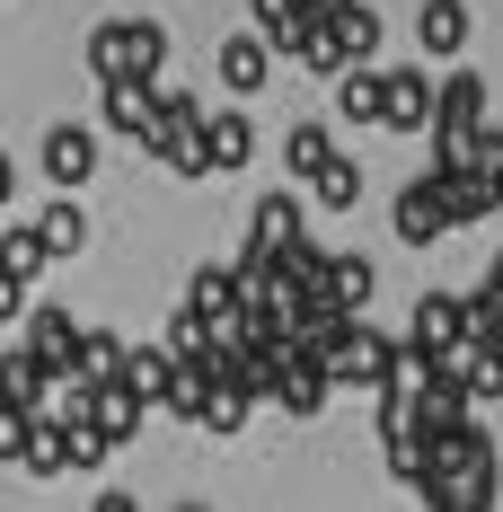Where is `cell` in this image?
Segmentation results:
<instances>
[{"label":"cell","mask_w":503,"mask_h":512,"mask_svg":"<svg viewBox=\"0 0 503 512\" xmlns=\"http://www.w3.org/2000/svg\"><path fill=\"white\" fill-rule=\"evenodd\" d=\"M159 62H168V27L159 18H106L89 36V71L98 80H159Z\"/></svg>","instance_id":"cell-1"},{"label":"cell","mask_w":503,"mask_h":512,"mask_svg":"<svg viewBox=\"0 0 503 512\" xmlns=\"http://www.w3.org/2000/svg\"><path fill=\"white\" fill-rule=\"evenodd\" d=\"M380 124L389 133H433V71H415V62L380 71Z\"/></svg>","instance_id":"cell-2"},{"label":"cell","mask_w":503,"mask_h":512,"mask_svg":"<svg viewBox=\"0 0 503 512\" xmlns=\"http://www.w3.org/2000/svg\"><path fill=\"white\" fill-rule=\"evenodd\" d=\"M18 345H27V354L45 362L53 380H71V354H80V318H71V309H27V318H18Z\"/></svg>","instance_id":"cell-3"},{"label":"cell","mask_w":503,"mask_h":512,"mask_svg":"<svg viewBox=\"0 0 503 512\" xmlns=\"http://www.w3.org/2000/svg\"><path fill=\"white\" fill-rule=\"evenodd\" d=\"M398 345H415V354H459L468 345V301L459 292H424L415 301V327H406Z\"/></svg>","instance_id":"cell-4"},{"label":"cell","mask_w":503,"mask_h":512,"mask_svg":"<svg viewBox=\"0 0 503 512\" xmlns=\"http://www.w3.org/2000/svg\"><path fill=\"white\" fill-rule=\"evenodd\" d=\"M98 89H106V133L151 142V124H159V80H98Z\"/></svg>","instance_id":"cell-5"},{"label":"cell","mask_w":503,"mask_h":512,"mask_svg":"<svg viewBox=\"0 0 503 512\" xmlns=\"http://www.w3.org/2000/svg\"><path fill=\"white\" fill-rule=\"evenodd\" d=\"M442 230H451L442 177H415V186H398V239H406V248H433Z\"/></svg>","instance_id":"cell-6"},{"label":"cell","mask_w":503,"mask_h":512,"mask_svg":"<svg viewBox=\"0 0 503 512\" xmlns=\"http://www.w3.org/2000/svg\"><path fill=\"white\" fill-rule=\"evenodd\" d=\"M415 495L433 512H495V468H433Z\"/></svg>","instance_id":"cell-7"},{"label":"cell","mask_w":503,"mask_h":512,"mask_svg":"<svg viewBox=\"0 0 503 512\" xmlns=\"http://www.w3.org/2000/svg\"><path fill=\"white\" fill-rule=\"evenodd\" d=\"M45 177L53 186H89L98 177V133L89 124H53L45 133Z\"/></svg>","instance_id":"cell-8"},{"label":"cell","mask_w":503,"mask_h":512,"mask_svg":"<svg viewBox=\"0 0 503 512\" xmlns=\"http://www.w3.org/2000/svg\"><path fill=\"white\" fill-rule=\"evenodd\" d=\"M415 45L433 53V62H459L468 53V0H424L415 9Z\"/></svg>","instance_id":"cell-9"},{"label":"cell","mask_w":503,"mask_h":512,"mask_svg":"<svg viewBox=\"0 0 503 512\" xmlns=\"http://www.w3.org/2000/svg\"><path fill=\"white\" fill-rule=\"evenodd\" d=\"M265 80H274V45H265V36H230V45H221V89H230V98H256Z\"/></svg>","instance_id":"cell-10"},{"label":"cell","mask_w":503,"mask_h":512,"mask_svg":"<svg viewBox=\"0 0 503 512\" xmlns=\"http://www.w3.org/2000/svg\"><path fill=\"white\" fill-rule=\"evenodd\" d=\"M80 389H89V380H80ZM89 424H98L106 442H133V433H142V398H133L124 380H98V389H89Z\"/></svg>","instance_id":"cell-11"},{"label":"cell","mask_w":503,"mask_h":512,"mask_svg":"<svg viewBox=\"0 0 503 512\" xmlns=\"http://www.w3.org/2000/svg\"><path fill=\"white\" fill-rule=\"evenodd\" d=\"M256 124L248 115H203V168H248Z\"/></svg>","instance_id":"cell-12"},{"label":"cell","mask_w":503,"mask_h":512,"mask_svg":"<svg viewBox=\"0 0 503 512\" xmlns=\"http://www.w3.org/2000/svg\"><path fill=\"white\" fill-rule=\"evenodd\" d=\"M327 389H336V380H327V371H318V362H309L301 345H292V362H283V380H274V398H283L292 415H318V407H327Z\"/></svg>","instance_id":"cell-13"},{"label":"cell","mask_w":503,"mask_h":512,"mask_svg":"<svg viewBox=\"0 0 503 512\" xmlns=\"http://www.w3.org/2000/svg\"><path fill=\"white\" fill-rule=\"evenodd\" d=\"M186 309H195V318H212V327H221V318H239V274H230V265H203L195 283H186Z\"/></svg>","instance_id":"cell-14"},{"label":"cell","mask_w":503,"mask_h":512,"mask_svg":"<svg viewBox=\"0 0 503 512\" xmlns=\"http://www.w3.org/2000/svg\"><path fill=\"white\" fill-rule=\"evenodd\" d=\"M45 389H53V371L27 354V345L0 354V398H9V407H36V415H45Z\"/></svg>","instance_id":"cell-15"},{"label":"cell","mask_w":503,"mask_h":512,"mask_svg":"<svg viewBox=\"0 0 503 512\" xmlns=\"http://www.w3.org/2000/svg\"><path fill=\"white\" fill-rule=\"evenodd\" d=\"M327 36L345 45V62H371V53H380V18H371L362 0H336V9H327Z\"/></svg>","instance_id":"cell-16"},{"label":"cell","mask_w":503,"mask_h":512,"mask_svg":"<svg viewBox=\"0 0 503 512\" xmlns=\"http://www.w3.org/2000/svg\"><path fill=\"white\" fill-rule=\"evenodd\" d=\"M336 115L345 124H380V71L371 62H345L336 71Z\"/></svg>","instance_id":"cell-17"},{"label":"cell","mask_w":503,"mask_h":512,"mask_svg":"<svg viewBox=\"0 0 503 512\" xmlns=\"http://www.w3.org/2000/svg\"><path fill=\"white\" fill-rule=\"evenodd\" d=\"M168 380H177V354H168V345H142V354L124 345V389H133L142 407H151V398H168Z\"/></svg>","instance_id":"cell-18"},{"label":"cell","mask_w":503,"mask_h":512,"mask_svg":"<svg viewBox=\"0 0 503 512\" xmlns=\"http://www.w3.org/2000/svg\"><path fill=\"white\" fill-rule=\"evenodd\" d=\"M36 239H45V256H80V248H89V212L62 195V204L36 212Z\"/></svg>","instance_id":"cell-19"},{"label":"cell","mask_w":503,"mask_h":512,"mask_svg":"<svg viewBox=\"0 0 503 512\" xmlns=\"http://www.w3.org/2000/svg\"><path fill=\"white\" fill-rule=\"evenodd\" d=\"M292 239H301V204H292V195H265V204H256V221H248V248H292Z\"/></svg>","instance_id":"cell-20"},{"label":"cell","mask_w":503,"mask_h":512,"mask_svg":"<svg viewBox=\"0 0 503 512\" xmlns=\"http://www.w3.org/2000/svg\"><path fill=\"white\" fill-rule=\"evenodd\" d=\"M318 301H327V309H362V301H371V265H362V256H327Z\"/></svg>","instance_id":"cell-21"},{"label":"cell","mask_w":503,"mask_h":512,"mask_svg":"<svg viewBox=\"0 0 503 512\" xmlns=\"http://www.w3.org/2000/svg\"><path fill=\"white\" fill-rule=\"evenodd\" d=\"M248 407H256V398L230 380V371H221V380L203 389V415H195V424H203V433H239V424H248Z\"/></svg>","instance_id":"cell-22"},{"label":"cell","mask_w":503,"mask_h":512,"mask_svg":"<svg viewBox=\"0 0 503 512\" xmlns=\"http://www.w3.org/2000/svg\"><path fill=\"white\" fill-rule=\"evenodd\" d=\"M71 380H124V345L115 336H98V327H80V354H71Z\"/></svg>","instance_id":"cell-23"},{"label":"cell","mask_w":503,"mask_h":512,"mask_svg":"<svg viewBox=\"0 0 503 512\" xmlns=\"http://www.w3.org/2000/svg\"><path fill=\"white\" fill-rule=\"evenodd\" d=\"M327 159H336V142H327V124H292V142H283V168H292V177H318V168H327Z\"/></svg>","instance_id":"cell-24"},{"label":"cell","mask_w":503,"mask_h":512,"mask_svg":"<svg viewBox=\"0 0 503 512\" xmlns=\"http://www.w3.org/2000/svg\"><path fill=\"white\" fill-rule=\"evenodd\" d=\"M309 195H318V204H327V212L362 204V168H353V159L336 151V159H327V168H318V177H309Z\"/></svg>","instance_id":"cell-25"},{"label":"cell","mask_w":503,"mask_h":512,"mask_svg":"<svg viewBox=\"0 0 503 512\" xmlns=\"http://www.w3.org/2000/svg\"><path fill=\"white\" fill-rule=\"evenodd\" d=\"M53 256H45V239H36V221H27V230H9V239H0V274H18V283H36V274H45Z\"/></svg>","instance_id":"cell-26"},{"label":"cell","mask_w":503,"mask_h":512,"mask_svg":"<svg viewBox=\"0 0 503 512\" xmlns=\"http://www.w3.org/2000/svg\"><path fill=\"white\" fill-rule=\"evenodd\" d=\"M27 433H36V407H9V398H0V460H18Z\"/></svg>","instance_id":"cell-27"},{"label":"cell","mask_w":503,"mask_h":512,"mask_svg":"<svg viewBox=\"0 0 503 512\" xmlns=\"http://www.w3.org/2000/svg\"><path fill=\"white\" fill-rule=\"evenodd\" d=\"M18 318H27V283H18V274H0V327H18Z\"/></svg>","instance_id":"cell-28"},{"label":"cell","mask_w":503,"mask_h":512,"mask_svg":"<svg viewBox=\"0 0 503 512\" xmlns=\"http://www.w3.org/2000/svg\"><path fill=\"white\" fill-rule=\"evenodd\" d=\"M89 512H142V504H133V495L115 486V495H98V504H89Z\"/></svg>","instance_id":"cell-29"},{"label":"cell","mask_w":503,"mask_h":512,"mask_svg":"<svg viewBox=\"0 0 503 512\" xmlns=\"http://www.w3.org/2000/svg\"><path fill=\"white\" fill-rule=\"evenodd\" d=\"M477 292H486V301L503 309V256H495V274H486V283H477Z\"/></svg>","instance_id":"cell-30"},{"label":"cell","mask_w":503,"mask_h":512,"mask_svg":"<svg viewBox=\"0 0 503 512\" xmlns=\"http://www.w3.org/2000/svg\"><path fill=\"white\" fill-rule=\"evenodd\" d=\"M9 195H18V168H9V151H0V204H9Z\"/></svg>","instance_id":"cell-31"},{"label":"cell","mask_w":503,"mask_h":512,"mask_svg":"<svg viewBox=\"0 0 503 512\" xmlns=\"http://www.w3.org/2000/svg\"><path fill=\"white\" fill-rule=\"evenodd\" d=\"M177 512H203V504H177Z\"/></svg>","instance_id":"cell-32"}]
</instances>
